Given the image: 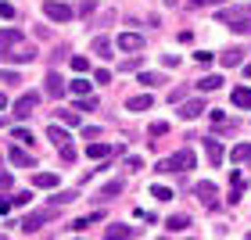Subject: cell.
<instances>
[{
	"mask_svg": "<svg viewBox=\"0 0 251 240\" xmlns=\"http://www.w3.org/2000/svg\"><path fill=\"white\" fill-rule=\"evenodd\" d=\"M75 197H79V193H75V190H61V193H54V197H50V201H54V204H72Z\"/></svg>",
	"mask_w": 251,
	"mask_h": 240,
	"instance_id": "cell-27",
	"label": "cell"
},
{
	"mask_svg": "<svg viewBox=\"0 0 251 240\" xmlns=\"http://www.w3.org/2000/svg\"><path fill=\"white\" fill-rule=\"evenodd\" d=\"M11 162H15V165H22V168H32V165H36V158H32V154H25V151H22V147H11Z\"/></svg>",
	"mask_w": 251,
	"mask_h": 240,
	"instance_id": "cell-14",
	"label": "cell"
},
{
	"mask_svg": "<svg viewBox=\"0 0 251 240\" xmlns=\"http://www.w3.org/2000/svg\"><path fill=\"white\" fill-rule=\"evenodd\" d=\"M248 240H251V233H248Z\"/></svg>",
	"mask_w": 251,
	"mask_h": 240,
	"instance_id": "cell-49",
	"label": "cell"
},
{
	"mask_svg": "<svg viewBox=\"0 0 251 240\" xmlns=\"http://www.w3.org/2000/svg\"><path fill=\"white\" fill-rule=\"evenodd\" d=\"M61 158H65V162H75V151H72V147L65 144V147H61Z\"/></svg>",
	"mask_w": 251,
	"mask_h": 240,
	"instance_id": "cell-43",
	"label": "cell"
},
{
	"mask_svg": "<svg viewBox=\"0 0 251 240\" xmlns=\"http://www.w3.org/2000/svg\"><path fill=\"white\" fill-rule=\"evenodd\" d=\"M126 165H129L133 172H140V168H144V158H136V154H129V158H126Z\"/></svg>",
	"mask_w": 251,
	"mask_h": 240,
	"instance_id": "cell-35",
	"label": "cell"
},
{
	"mask_svg": "<svg viewBox=\"0 0 251 240\" xmlns=\"http://www.w3.org/2000/svg\"><path fill=\"white\" fill-rule=\"evenodd\" d=\"M0 190H11V176L7 172H0Z\"/></svg>",
	"mask_w": 251,
	"mask_h": 240,
	"instance_id": "cell-44",
	"label": "cell"
},
{
	"mask_svg": "<svg viewBox=\"0 0 251 240\" xmlns=\"http://www.w3.org/2000/svg\"><path fill=\"white\" fill-rule=\"evenodd\" d=\"M244 75H248V79H251V65H244Z\"/></svg>",
	"mask_w": 251,
	"mask_h": 240,
	"instance_id": "cell-48",
	"label": "cell"
},
{
	"mask_svg": "<svg viewBox=\"0 0 251 240\" xmlns=\"http://www.w3.org/2000/svg\"><path fill=\"white\" fill-rule=\"evenodd\" d=\"M65 90H68L65 79H61L58 72H50V75H47V94H50V97H65Z\"/></svg>",
	"mask_w": 251,
	"mask_h": 240,
	"instance_id": "cell-13",
	"label": "cell"
},
{
	"mask_svg": "<svg viewBox=\"0 0 251 240\" xmlns=\"http://www.w3.org/2000/svg\"><path fill=\"white\" fill-rule=\"evenodd\" d=\"M0 58H4L7 65H25V61H32V58H36V50H32V47H25V43H18V47L4 50Z\"/></svg>",
	"mask_w": 251,
	"mask_h": 240,
	"instance_id": "cell-4",
	"label": "cell"
},
{
	"mask_svg": "<svg viewBox=\"0 0 251 240\" xmlns=\"http://www.w3.org/2000/svg\"><path fill=\"white\" fill-rule=\"evenodd\" d=\"M133 237H136V230L133 226H122V222H111L104 230V240H133Z\"/></svg>",
	"mask_w": 251,
	"mask_h": 240,
	"instance_id": "cell-7",
	"label": "cell"
},
{
	"mask_svg": "<svg viewBox=\"0 0 251 240\" xmlns=\"http://www.w3.org/2000/svg\"><path fill=\"white\" fill-rule=\"evenodd\" d=\"M0 108H7V97H4V94H0Z\"/></svg>",
	"mask_w": 251,
	"mask_h": 240,
	"instance_id": "cell-47",
	"label": "cell"
},
{
	"mask_svg": "<svg viewBox=\"0 0 251 240\" xmlns=\"http://www.w3.org/2000/svg\"><path fill=\"white\" fill-rule=\"evenodd\" d=\"M187 240H194V237H187Z\"/></svg>",
	"mask_w": 251,
	"mask_h": 240,
	"instance_id": "cell-50",
	"label": "cell"
},
{
	"mask_svg": "<svg viewBox=\"0 0 251 240\" xmlns=\"http://www.w3.org/2000/svg\"><path fill=\"white\" fill-rule=\"evenodd\" d=\"M43 15H47L50 22H72L75 11L68 4H61V0H47V4H43Z\"/></svg>",
	"mask_w": 251,
	"mask_h": 240,
	"instance_id": "cell-3",
	"label": "cell"
},
{
	"mask_svg": "<svg viewBox=\"0 0 251 240\" xmlns=\"http://www.w3.org/2000/svg\"><path fill=\"white\" fill-rule=\"evenodd\" d=\"M201 111H208V108H204V100H201V97H198V100H187V104L179 108V119H187V122H190V119H198Z\"/></svg>",
	"mask_w": 251,
	"mask_h": 240,
	"instance_id": "cell-12",
	"label": "cell"
},
{
	"mask_svg": "<svg viewBox=\"0 0 251 240\" xmlns=\"http://www.w3.org/2000/svg\"><path fill=\"white\" fill-rule=\"evenodd\" d=\"M94 79H97V83H111V72H108V68H97Z\"/></svg>",
	"mask_w": 251,
	"mask_h": 240,
	"instance_id": "cell-40",
	"label": "cell"
},
{
	"mask_svg": "<svg viewBox=\"0 0 251 240\" xmlns=\"http://www.w3.org/2000/svg\"><path fill=\"white\" fill-rule=\"evenodd\" d=\"M204 154H208L212 165H223V144L215 136H204Z\"/></svg>",
	"mask_w": 251,
	"mask_h": 240,
	"instance_id": "cell-8",
	"label": "cell"
},
{
	"mask_svg": "<svg viewBox=\"0 0 251 240\" xmlns=\"http://www.w3.org/2000/svg\"><path fill=\"white\" fill-rule=\"evenodd\" d=\"M119 190H122V183H119V179H111V183H108V187H104V190H100V197H115V193H119Z\"/></svg>",
	"mask_w": 251,
	"mask_h": 240,
	"instance_id": "cell-32",
	"label": "cell"
},
{
	"mask_svg": "<svg viewBox=\"0 0 251 240\" xmlns=\"http://www.w3.org/2000/svg\"><path fill=\"white\" fill-rule=\"evenodd\" d=\"M194 7H204V4H219V0H190Z\"/></svg>",
	"mask_w": 251,
	"mask_h": 240,
	"instance_id": "cell-46",
	"label": "cell"
},
{
	"mask_svg": "<svg viewBox=\"0 0 251 240\" xmlns=\"http://www.w3.org/2000/svg\"><path fill=\"white\" fill-rule=\"evenodd\" d=\"M94 50L100 54V58H111V54H108V50H111V43H108L104 36H97V40H94Z\"/></svg>",
	"mask_w": 251,
	"mask_h": 240,
	"instance_id": "cell-29",
	"label": "cell"
},
{
	"mask_svg": "<svg viewBox=\"0 0 251 240\" xmlns=\"http://www.w3.org/2000/svg\"><path fill=\"white\" fill-rule=\"evenodd\" d=\"M32 183H36L40 190H54V187H58V172H36Z\"/></svg>",
	"mask_w": 251,
	"mask_h": 240,
	"instance_id": "cell-15",
	"label": "cell"
},
{
	"mask_svg": "<svg viewBox=\"0 0 251 240\" xmlns=\"http://www.w3.org/2000/svg\"><path fill=\"white\" fill-rule=\"evenodd\" d=\"M219 61H223V68H233V65H241V61H244V50H241V47H230Z\"/></svg>",
	"mask_w": 251,
	"mask_h": 240,
	"instance_id": "cell-16",
	"label": "cell"
},
{
	"mask_svg": "<svg viewBox=\"0 0 251 240\" xmlns=\"http://www.w3.org/2000/svg\"><path fill=\"white\" fill-rule=\"evenodd\" d=\"M58 119H61L65 125H79V122H83V119L75 115V111H68V108H61V111H58Z\"/></svg>",
	"mask_w": 251,
	"mask_h": 240,
	"instance_id": "cell-28",
	"label": "cell"
},
{
	"mask_svg": "<svg viewBox=\"0 0 251 240\" xmlns=\"http://www.w3.org/2000/svg\"><path fill=\"white\" fill-rule=\"evenodd\" d=\"M50 219H54V208H50V212H32V215H25V219H22V230H25V233H36L40 226L50 222Z\"/></svg>",
	"mask_w": 251,
	"mask_h": 240,
	"instance_id": "cell-5",
	"label": "cell"
},
{
	"mask_svg": "<svg viewBox=\"0 0 251 240\" xmlns=\"http://www.w3.org/2000/svg\"><path fill=\"white\" fill-rule=\"evenodd\" d=\"M11 136H15V140H18V144H36V140H32V133H29V129H15V133H11Z\"/></svg>",
	"mask_w": 251,
	"mask_h": 240,
	"instance_id": "cell-33",
	"label": "cell"
},
{
	"mask_svg": "<svg viewBox=\"0 0 251 240\" xmlns=\"http://www.w3.org/2000/svg\"><path fill=\"white\" fill-rule=\"evenodd\" d=\"M94 108H97L94 97H79V111H94Z\"/></svg>",
	"mask_w": 251,
	"mask_h": 240,
	"instance_id": "cell-36",
	"label": "cell"
},
{
	"mask_svg": "<svg viewBox=\"0 0 251 240\" xmlns=\"http://www.w3.org/2000/svg\"><path fill=\"white\" fill-rule=\"evenodd\" d=\"M165 226H169V230H173V233H183L187 226H190V219H187V215H173V219H169Z\"/></svg>",
	"mask_w": 251,
	"mask_h": 240,
	"instance_id": "cell-24",
	"label": "cell"
},
{
	"mask_svg": "<svg viewBox=\"0 0 251 240\" xmlns=\"http://www.w3.org/2000/svg\"><path fill=\"white\" fill-rule=\"evenodd\" d=\"M223 86V75H204V79H198V90L201 94H208V90H219Z\"/></svg>",
	"mask_w": 251,
	"mask_h": 240,
	"instance_id": "cell-21",
	"label": "cell"
},
{
	"mask_svg": "<svg viewBox=\"0 0 251 240\" xmlns=\"http://www.w3.org/2000/svg\"><path fill=\"white\" fill-rule=\"evenodd\" d=\"M126 108H129V111H147V108H151V97H147V94L129 97V100H126Z\"/></svg>",
	"mask_w": 251,
	"mask_h": 240,
	"instance_id": "cell-22",
	"label": "cell"
},
{
	"mask_svg": "<svg viewBox=\"0 0 251 240\" xmlns=\"http://www.w3.org/2000/svg\"><path fill=\"white\" fill-rule=\"evenodd\" d=\"M47 140H50V144H58V147H65V144H68V133L61 129V125H54V122H50V125H47Z\"/></svg>",
	"mask_w": 251,
	"mask_h": 240,
	"instance_id": "cell-18",
	"label": "cell"
},
{
	"mask_svg": "<svg viewBox=\"0 0 251 240\" xmlns=\"http://www.w3.org/2000/svg\"><path fill=\"white\" fill-rule=\"evenodd\" d=\"M230 158H233L237 165H241V162H248V158H251V144H237L233 151H230Z\"/></svg>",
	"mask_w": 251,
	"mask_h": 240,
	"instance_id": "cell-23",
	"label": "cell"
},
{
	"mask_svg": "<svg viewBox=\"0 0 251 240\" xmlns=\"http://www.w3.org/2000/svg\"><path fill=\"white\" fill-rule=\"evenodd\" d=\"M140 83H144V86H162L165 79L158 75V72H140Z\"/></svg>",
	"mask_w": 251,
	"mask_h": 240,
	"instance_id": "cell-26",
	"label": "cell"
},
{
	"mask_svg": "<svg viewBox=\"0 0 251 240\" xmlns=\"http://www.w3.org/2000/svg\"><path fill=\"white\" fill-rule=\"evenodd\" d=\"M194 162H198L194 151H190V147H183V151L162 158V165H158V168H162V172H187V168H194Z\"/></svg>",
	"mask_w": 251,
	"mask_h": 240,
	"instance_id": "cell-2",
	"label": "cell"
},
{
	"mask_svg": "<svg viewBox=\"0 0 251 240\" xmlns=\"http://www.w3.org/2000/svg\"><path fill=\"white\" fill-rule=\"evenodd\" d=\"M219 22H223V25H230L233 32H241V36H248V32H251V15H248V11H241V7H223V11H219Z\"/></svg>",
	"mask_w": 251,
	"mask_h": 240,
	"instance_id": "cell-1",
	"label": "cell"
},
{
	"mask_svg": "<svg viewBox=\"0 0 251 240\" xmlns=\"http://www.w3.org/2000/svg\"><path fill=\"white\" fill-rule=\"evenodd\" d=\"M7 212H11V201H7V197H0V215H7Z\"/></svg>",
	"mask_w": 251,
	"mask_h": 240,
	"instance_id": "cell-45",
	"label": "cell"
},
{
	"mask_svg": "<svg viewBox=\"0 0 251 240\" xmlns=\"http://www.w3.org/2000/svg\"><path fill=\"white\" fill-rule=\"evenodd\" d=\"M140 47H144L140 32H122V36H119V50H140Z\"/></svg>",
	"mask_w": 251,
	"mask_h": 240,
	"instance_id": "cell-11",
	"label": "cell"
},
{
	"mask_svg": "<svg viewBox=\"0 0 251 240\" xmlns=\"http://www.w3.org/2000/svg\"><path fill=\"white\" fill-rule=\"evenodd\" d=\"M0 18H15V7L4 4V0H0Z\"/></svg>",
	"mask_w": 251,
	"mask_h": 240,
	"instance_id": "cell-41",
	"label": "cell"
},
{
	"mask_svg": "<svg viewBox=\"0 0 251 240\" xmlns=\"http://www.w3.org/2000/svg\"><path fill=\"white\" fill-rule=\"evenodd\" d=\"M194 61H198V65H212V50H198V54H194Z\"/></svg>",
	"mask_w": 251,
	"mask_h": 240,
	"instance_id": "cell-38",
	"label": "cell"
},
{
	"mask_svg": "<svg viewBox=\"0 0 251 240\" xmlns=\"http://www.w3.org/2000/svg\"><path fill=\"white\" fill-rule=\"evenodd\" d=\"M169 133V122H151V136H165Z\"/></svg>",
	"mask_w": 251,
	"mask_h": 240,
	"instance_id": "cell-34",
	"label": "cell"
},
{
	"mask_svg": "<svg viewBox=\"0 0 251 240\" xmlns=\"http://www.w3.org/2000/svg\"><path fill=\"white\" fill-rule=\"evenodd\" d=\"M72 68H75L79 75H86V72H90V61L83 58V54H75V58H72Z\"/></svg>",
	"mask_w": 251,
	"mask_h": 240,
	"instance_id": "cell-31",
	"label": "cell"
},
{
	"mask_svg": "<svg viewBox=\"0 0 251 240\" xmlns=\"http://www.w3.org/2000/svg\"><path fill=\"white\" fill-rule=\"evenodd\" d=\"M68 90H72L75 97H90V90H94V83H86V79L79 75V79H72V83H68Z\"/></svg>",
	"mask_w": 251,
	"mask_h": 240,
	"instance_id": "cell-20",
	"label": "cell"
},
{
	"mask_svg": "<svg viewBox=\"0 0 251 240\" xmlns=\"http://www.w3.org/2000/svg\"><path fill=\"white\" fill-rule=\"evenodd\" d=\"M29 201H32L29 190H22V193H15V197H11V204H29Z\"/></svg>",
	"mask_w": 251,
	"mask_h": 240,
	"instance_id": "cell-39",
	"label": "cell"
},
{
	"mask_svg": "<svg viewBox=\"0 0 251 240\" xmlns=\"http://www.w3.org/2000/svg\"><path fill=\"white\" fill-rule=\"evenodd\" d=\"M230 183H233L237 190H241V187H244V176H241V172H237V168H233V172H230Z\"/></svg>",
	"mask_w": 251,
	"mask_h": 240,
	"instance_id": "cell-42",
	"label": "cell"
},
{
	"mask_svg": "<svg viewBox=\"0 0 251 240\" xmlns=\"http://www.w3.org/2000/svg\"><path fill=\"white\" fill-rule=\"evenodd\" d=\"M194 193H198V197L208 204V208H215V183H208V179H201L198 187H194Z\"/></svg>",
	"mask_w": 251,
	"mask_h": 240,
	"instance_id": "cell-10",
	"label": "cell"
},
{
	"mask_svg": "<svg viewBox=\"0 0 251 240\" xmlns=\"http://www.w3.org/2000/svg\"><path fill=\"white\" fill-rule=\"evenodd\" d=\"M22 43V29H0V54Z\"/></svg>",
	"mask_w": 251,
	"mask_h": 240,
	"instance_id": "cell-9",
	"label": "cell"
},
{
	"mask_svg": "<svg viewBox=\"0 0 251 240\" xmlns=\"http://www.w3.org/2000/svg\"><path fill=\"white\" fill-rule=\"evenodd\" d=\"M115 151H119V147H111V144H90L86 147L90 158H108V154H115Z\"/></svg>",
	"mask_w": 251,
	"mask_h": 240,
	"instance_id": "cell-19",
	"label": "cell"
},
{
	"mask_svg": "<svg viewBox=\"0 0 251 240\" xmlns=\"http://www.w3.org/2000/svg\"><path fill=\"white\" fill-rule=\"evenodd\" d=\"M36 104H40V97H36V94H22V97L15 100V115H18V119H29Z\"/></svg>",
	"mask_w": 251,
	"mask_h": 240,
	"instance_id": "cell-6",
	"label": "cell"
},
{
	"mask_svg": "<svg viewBox=\"0 0 251 240\" xmlns=\"http://www.w3.org/2000/svg\"><path fill=\"white\" fill-rule=\"evenodd\" d=\"M97 219H104V215H100V212L83 215V219H75V222H72V230H86V226H90V222H97Z\"/></svg>",
	"mask_w": 251,
	"mask_h": 240,
	"instance_id": "cell-25",
	"label": "cell"
},
{
	"mask_svg": "<svg viewBox=\"0 0 251 240\" xmlns=\"http://www.w3.org/2000/svg\"><path fill=\"white\" fill-rule=\"evenodd\" d=\"M151 193H154V197H158V201H173V197H176V193H173V190H169V187H158V183H154V187H151Z\"/></svg>",
	"mask_w": 251,
	"mask_h": 240,
	"instance_id": "cell-30",
	"label": "cell"
},
{
	"mask_svg": "<svg viewBox=\"0 0 251 240\" xmlns=\"http://www.w3.org/2000/svg\"><path fill=\"white\" fill-rule=\"evenodd\" d=\"M230 100H233L237 108H251V90L248 86H237L233 94H230Z\"/></svg>",
	"mask_w": 251,
	"mask_h": 240,
	"instance_id": "cell-17",
	"label": "cell"
},
{
	"mask_svg": "<svg viewBox=\"0 0 251 240\" xmlns=\"http://www.w3.org/2000/svg\"><path fill=\"white\" fill-rule=\"evenodd\" d=\"M0 79H4L7 86H15V83H22V79H18V72H11V68H4V75H0Z\"/></svg>",
	"mask_w": 251,
	"mask_h": 240,
	"instance_id": "cell-37",
	"label": "cell"
}]
</instances>
